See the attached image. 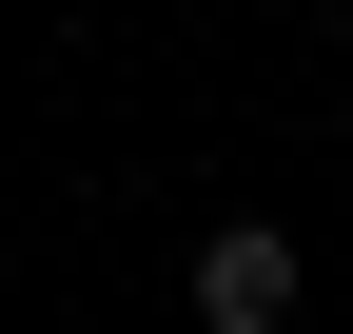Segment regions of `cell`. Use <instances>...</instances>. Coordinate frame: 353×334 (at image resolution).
I'll return each mask as SVG.
<instances>
[{"label":"cell","instance_id":"obj_1","mask_svg":"<svg viewBox=\"0 0 353 334\" xmlns=\"http://www.w3.org/2000/svg\"><path fill=\"white\" fill-rule=\"evenodd\" d=\"M176 295H196V334H294V295H314V256H294L275 217H216Z\"/></svg>","mask_w":353,"mask_h":334},{"label":"cell","instance_id":"obj_2","mask_svg":"<svg viewBox=\"0 0 353 334\" xmlns=\"http://www.w3.org/2000/svg\"><path fill=\"white\" fill-rule=\"evenodd\" d=\"M334 157H353V99H334Z\"/></svg>","mask_w":353,"mask_h":334}]
</instances>
